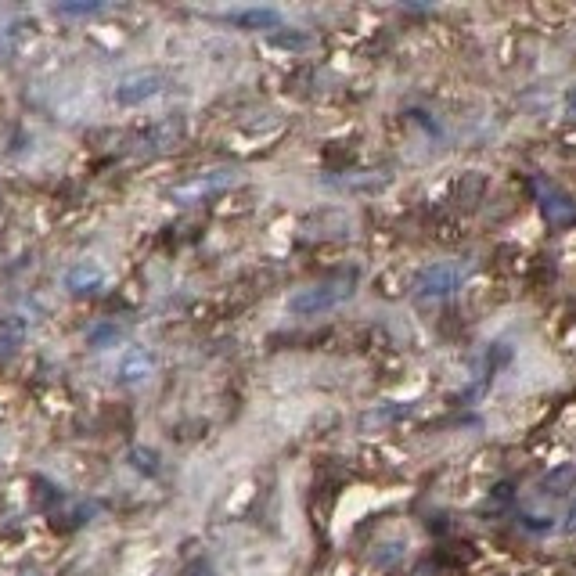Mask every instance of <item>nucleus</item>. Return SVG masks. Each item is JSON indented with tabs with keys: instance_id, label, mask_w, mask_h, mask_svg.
<instances>
[{
	"instance_id": "1",
	"label": "nucleus",
	"mask_w": 576,
	"mask_h": 576,
	"mask_svg": "<svg viewBox=\"0 0 576 576\" xmlns=\"http://www.w3.org/2000/svg\"><path fill=\"white\" fill-rule=\"evenodd\" d=\"M353 278H342V281H321V285H310V288H299L296 296L288 299V314L292 317H317V314H328L335 306H342L346 299H353Z\"/></svg>"
},
{
	"instance_id": "2",
	"label": "nucleus",
	"mask_w": 576,
	"mask_h": 576,
	"mask_svg": "<svg viewBox=\"0 0 576 576\" xmlns=\"http://www.w3.org/2000/svg\"><path fill=\"white\" fill-rule=\"evenodd\" d=\"M533 198H537V209L551 231H566L576 224V198L566 188H558L555 180H533Z\"/></svg>"
},
{
	"instance_id": "3",
	"label": "nucleus",
	"mask_w": 576,
	"mask_h": 576,
	"mask_svg": "<svg viewBox=\"0 0 576 576\" xmlns=\"http://www.w3.org/2000/svg\"><path fill=\"white\" fill-rule=\"evenodd\" d=\"M465 281V270L458 263H429L414 274V296L418 299H443L454 296Z\"/></svg>"
},
{
	"instance_id": "4",
	"label": "nucleus",
	"mask_w": 576,
	"mask_h": 576,
	"mask_svg": "<svg viewBox=\"0 0 576 576\" xmlns=\"http://www.w3.org/2000/svg\"><path fill=\"white\" fill-rule=\"evenodd\" d=\"M162 90H166V76L155 69H144V72H134V76H126V80L116 83V101L123 108H137L144 101L159 98Z\"/></svg>"
},
{
	"instance_id": "5",
	"label": "nucleus",
	"mask_w": 576,
	"mask_h": 576,
	"mask_svg": "<svg viewBox=\"0 0 576 576\" xmlns=\"http://www.w3.org/2000/svg\"><path fill=\"white\" fill-rule=\"evenodd\" d=\"M152 375H155V353L144 350V346H130L116 364V378L123 386H141Z\"/></svg>"
},
{
	"instance_id": "6",
	"label": "nucleus",
	"mask_w": 576,
	"mask_h": 576,
	"mask_svg": "<svg viewBox=\"0 0 576 576\" xmlns=\"http://www.w3.org/2000/svg\"><path fill=\"white\" fill-rule=\"evenodd\" d=\"M227 184H231V170H213V173H206V177H195V180H188V184L173 188L170 198L180 202V206H188V202H198L202 195H213V191L227 188Z\"/></svg>"
},
{
	"instance_id": "7",
	"label": "nucleus",
	"mask_w": 576,
	"mask_h": 576,
	"mask_svg": "<svg viewBox=\"0 0 576 576\" xmlns=\"http://www.w3.org/2000/svg\"><path fill=\"white\" fill-rule=\"evenodd\" d=\"M105 281H108V274H105V267L101 263H94V260H80V263H72L69 270H65V278H62V285L69 288V292H98V288H105Z\"/></svg>"
},
{
	"instance_id": "8",
	"label": "nucleus",
	"mask_w": 576,
	"mask_h": 576,
	"mask_svg": "<svg viewBox=\"0 0 576 576\" xmlns=\"http://www.w3.org/2000/svg\"><path fill=\"white\" fill-rule=\"evenodd\" d=\"M220 18L238 29H278L281 26L278 8H234V11H224Z\"/></svg>"
},
{
	"instance_id": "9",
	"label": "nucleus",
	"mask_w": 576,
	"mask_h": 576,
	"mask_svg": "<svg viewBox=\"0 0 576 576\" xmlns=\"http://www.w3.org/2000/svg\"><path fill=\"white\" fill-rule=\"evenodd\" d=\"M569 490H576V465L573 461L551 468L548 476H540V483H537V497H544V501H558V497H566Z\"/></svg>"
},
{
	"instance_id": "10",
	"label": "nucleus",
	"mask_w": 576,
	"mask_h": 576,
	"mask_svg": "<svg viewBox=\"0 0 576 576\" xmlns=\"http://www.w3.org/2000/svg\"><path fill=\"white\" fill-rule=\"evenodd\" d=\"M26 332H29V321L22 314L0 317V360H8L11 353L26 342Z\"/></svg>"
},
{
	"instance_id": "11",
	"label": "nucleus",
	"mask_w": 576,
	"mask_h": 576,
	"mask_svg": "<svg viewBox=\"0 0 576 576\" xmlns=\"http://www.w3.org/2000/svg\"><path fill=\"white\" fill-rule=\"evenodd\" d=\"M119 339H123V328H119V324H98V328L87 335V346L105 350V346H112V342H119Z\"/></svg>"
},
{
	"instance_id": "12",
	"label": "nucleus",
	"mask_w": 576,
	"mask_h": 576,
	"mask_svg": "<svg viewBox=\"0 0 576 576\" xmlns=\"http://www.w3.org/2000/svg\"><path fill=\"white\" fill-rule=\"evenodd\" d=\"M101 8H105L101 0H87V4H58V11H62V15H72V18H80V15H98Z\"/></svg>"
},
{
	"instance_id": "13",
	"label": "nucleus",
	"mask_w": 576,
	"mask_h": 576,
	"mask_svg": "<svg viewBox=\"0 0 576 576\" xmlns=\"http://www.w3.org/2000/svg\"><path fill=\"white\" fill-rule=\"evenodd\" d=\"M267 40L274 47H306V44H310V36H306V33H270Z\"/></svg>"
},
{
	"instance_id": "14",
	"label": "nucleus",
	"mask_w": 576,
	"mask_h": 576,
	"mask_svg": "<svg viewBox=\"0 0 576 576\" xmlns=\"http://www.w3.org/2000/svg\"><path fill=\"white\" fill-rule=\"evenodd\" d=\"M562 116H566L569 126H576V83L569 87V94H566V108H562Z\"/></svg>"
},
{
	"instance_id": "15",
	"label": "nucleus",
	"mask_w": 576,
	"mask_h": 576,
	"mask_svg": "<svg viewBox=\"0 0 576 576\" xmlns=\"http://www.w3.org/2000/svg\"><path fill=\"white\" fill-rule=\"evenodd\" d=\"M562 530H566V533H576V501L569 504V512H566V522H562Z\"/></svg>"
}]
</instances>
